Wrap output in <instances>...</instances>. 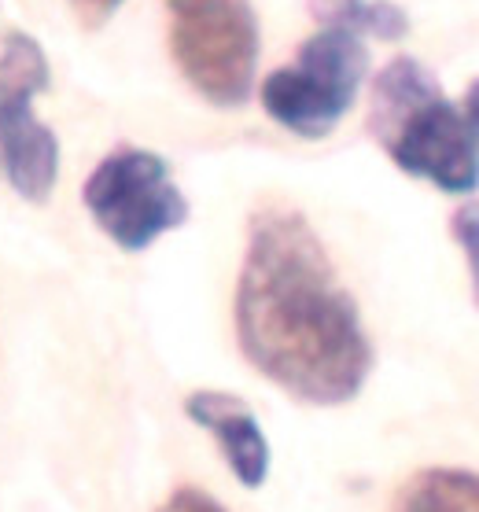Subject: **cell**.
I'll return each mask as SVG.
<instances>
[{"mask_svg":"<svg viewBox=\"0 0 479 512\" xmlns=\"http://www.w3.org/2000/svg\"><path fill=\"white\" fill-rule=\"evenodd\" d=\"M236 339L269 384L306 406H343L373 373L358 303L299 210L266 207L251 218Z\"/></svg>","mask_w":479,"mask_h":512,"instance_id":"6da1fadb","label":"cell"},{"mask_svg":"<svg viewBox=\"0 0 479 512\" xmlns=\"http://www.w3.org/2000/svg\"><path fill=\"white\" fill-rule=\"evenodd\" d=\"M369 133L409 177L432 181L450 196H465L479 185V140L461 107L446 100L417 59L398 56L376 74Z\"/></svg>","mask_w":479,"mask_h":512,"instance_id":"7a4b0ae2","label":"cell"},{"mask_svg":"<svg viewBox=\"0 0 479 512\" xmlns=\"http://www.w3.org/2000/svg\"><path fill=\"white\" fill-rule=\"evenodd\" d=\"M369 70L362 37L339 26H321L292 67L273 70L262 82L266 115L303 140H321L351 111Z\"/></svg>","mask_w":479,"mask_h":512,"instance_id":"3957f363","label":"cell"},{"mask_svg":"<svg viewBox=\"0 0 479 512\" xmlns=\"http://www.w3.org/2000/svg\"><path fill=\"white\" fill-rule=\"evenodd\" d=\"M170 52L185 82L218 107L251 96L258 63V23L247 0H166Z\"/></svg>","mask_w":479,"mask_h":512,"instance_id":"277c9868","label":"cell"},{"mask_svg":"<svg viewBox=\"0 0 479 512\" xmlns=\"http://www.w3.org/2000/svg\"><path fill=\"white\" fill-rule=\"evenodd\" d=\"M85 207L122 251H144L188 222V199L170 181L163 155L118 148L85 181Z\"/></svg>","mask_w":479,"mask_h":512,"instance_id":"5b68a950","label":"cell"},{"mask_svg":"<svg viewBox=\"0 0 479 512\" xmlns=\"http://www.w3.org/2000/svg\"><path fill=\"white\" fill-rule=\"evenodd\" d=\"M48 85V59L23 30L0 37V152L15 192L45 203L56 188L59 140L34 118V96Z\"/></svg>","mask_w":479,"mask_h":512,"instance_id":"8992f818","label":"cell"},{"mask_svg":"<svg viewBox=\"0 0 479 512\" xmlns=\"http://www.w3.org/2000/svg\"><path fill=\"white\" fill-rule=\"evenodd\" d=\"M185 413L192 417V424L207 428L218 439L233 476L247 490H258L266 483L269 439L244 398L229 395V391H192L185 398Z\"/></svg>","mask_w":479,"mask_h":512,"instance_id":"52a82bcc","label":"cell"},{"mask_svg":"<svg viewBox=\"0 0 479 512\" xmlns=\"http://www.w3.org/2000/svg\"><path fill=\"white\" fill-rule=\"evenodd\" d=\"M391 512H479V476L465 468H424L402 483Z\"/></svg>","mask_w":479,"mask_h":512,"instance_id":"ba28073f","label":"cell"},{"mask_svg":"<svg viewBox=\"0 0 479 512\" xmlns=\"http://www.w3.org/2000/svg\"><path fill=\"white\" fill-rule=\"evenodd\" d=\"M314 19L321 26H339L351 34H373L380 41H398L406 37L409 19L391 0H310Z\"/></svg>","mask_w":479,"mask_h":512,"instance_id":"9c48e42d","label":"cell"},{"mask_svg":"<svg viewBox=\"0 0 479 512\" xmlns=\"http://www.w3.org/2000/svg\"><path fill=\"white\" fill-rule=\"evenodd\" d=\"M450 233H454L457 247H461V255H465V262H468L472 295H476V306H479V203H465V207L454 210Z\"/></svg>","mask_w":479,"mask_h":512,"instance_id":"30bf717a","label":"cell"},{"mask_svg":"<svg viewBox=\"0 0 479 512\" xmlns=\"http://www.w3.org/2000/svg\"><path fill=\"white\" fill-rule=\"evenodd\" d=\"M155 512H225V509L211 498V494H207V490L177 487Z\"/></svg>","mask_w":479,"mask_h":512,"instance_id":"8fae6325","label":"cell"},{"mask_svg":"<svg viewBox=\"0 0 479 512\" xmlns=\"http://www.w3.org/2000/svg\"><path fill=\"white\" fill-rule=\"evenodd\" d=\"M71 8L85 26H104L122 8V0H71Z\"/></svg>","mask_w":479,"mask_h":512,"instance_id":"7c38bea8","label":"cell"}]
</instances>
